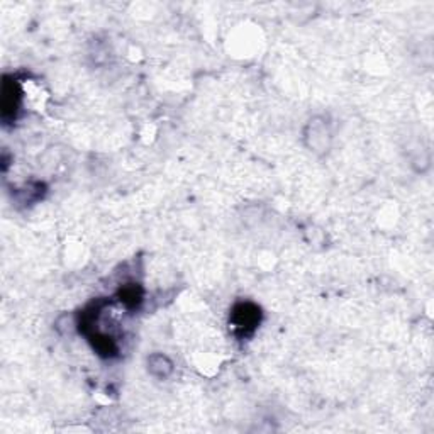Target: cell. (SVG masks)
<instances>
[{
    "instance_id": "obj_1",
    "label": "cell",
    "mask_w": 434,
    "mask_h": 434,
    "mask_svg": "<svg viewBox=\"0 0 434 434\" xmlns=\"http://www.w3.org/2000/svg\"><path fill=\"white\" fill-rule=\"evenodd\" d=\"M331 128L324 117H313L306 126L304 141L313 153L324 155L331 146Z\"/></svg>"
},
{
    "instance_id": "obj_2",
    "label": "cell",
    "mask_w": 434,
    "mask_h": 434,
    "mask_svg": "<svg viewBox=\"0 0 434 434\" xmlns=\"http://www.w3.org/2000/svg\"><path fill=\"white\" fill-rule=\"evenodd\" d=\"M259 319H262V310L257 304L253 302H239L233 307L231 324L235 328L236 335L248 336L255 333L258 328Z\"/></svg>"
},
{
    "instance_id": "obj_3",
    "label": "cell",
    "mask_w": 434,
    "mask_h": 434,
    "mask_svg": "<svg viewBox=\"0 0 434 434\" xmlns=\"http://www.w3.org/2000/svg\"><path fill=\"white\" fill-rule=\"evenodd\" d=\"M21 90L16 81L6 80L2 85V117H16L17 109H19Z\"/></svg>"
},
{
    "instance_id": "obj_4",
    "label": "cell",
    "mask_w": 434,
    "mask_h": 434,
    "mask_svg": "<svg viewBox=\"0 0 434 434\" xmlns=\"http://www.w3.org/2000/svg\"><path fill=\"white\" fill-rule=\"evenodd\" d=\"M148 372L158 380H166L173 373V362L163 353H153L148 356Z\"/></svg>"
},
{
    "instance_id": "obj_5",
    "label": "cell",
    "mask_w": 434,
    "mask_h": 434,
    "mask_svg": "<svg viewBox=\"0 0 434 434\" xmlns=\"http://www.w3.org/2000/svg\"><path fill=\"white\" fill-rule=\"evenodd\" d=\"M119 297H121V302L126 307H136L143 300V294H141L138 285L135 284L122 287L121 292H119Z\"/></svg>"
}]
</instances>
